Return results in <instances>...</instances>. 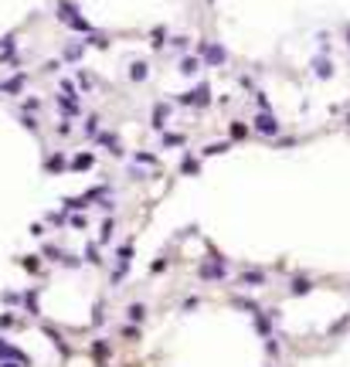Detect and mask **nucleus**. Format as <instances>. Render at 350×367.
Segmentation results:
<instances>
[{"label": "nucleus", "instance_id": "f257e3e1", "mask_svg": "<svg viewBox=\"0 0 350 367\" xmlns=\"http://www.w3.org/2000/svg\"><path fill=\"white\" fill-rule=\"evenodd\" d=\"M58 17L65 27H72V31H78V34H92V24L78 14V7L72 3V0H58Z\"/></svg>", "mask_w": 350, "mask_h": 367}, {"label": "nucleus", "instance_id": "f03ea898", "mask_svg": "<svg viewBox=\"0 0 350 367\" xmlns=\"http://www.w3.org/2000/svg\"><path fill=\"white\" fill-rule=\"evenodd\" d=\"M197 55H201L204 65H211V68H218V65L228 61V51H225L221 44H211V41H201V44H197Z\"/></svg>", "mask_w": 350, "mask_h": 367}, {"label": "nucleus", "instance_id": "7ed1b4c3", "mask_svg": "<svg viewBox=\"0 0 350 367\" xmlns=\"http://www.w3.org/2000/svg\"><path fill=\"white\" fill-rule=\"evenodd\" d=\"M252 129L258 136H265V139H275V136L282 133V126H279V119L272 116V113H258L255 116V122H252Z\"/></svg>", "mask_w": 350, "mask_h": 367}, {"label": "nucleus", "instance_id": "20e7f679", "mask_svg": "<svg viewBox=\"0 0 350 367\" xmlns=\"http://www.w3.org/2000/svg\"><path fill=\"white\" fill-rule=\"evenodd\" d=\"M177 102H180V106H194V109H201V106L211 102V92H208V85H197V89H191V92L177 96Z\"/></svg>", "mask_w": 350, "mask_h": 367}, {"label": "nucleus", "instance_id": "39448f33", "mask_svg": "<svg viewBox=\"0 0 350 367\" xmlns=\"http://www.w3.org/2000/svg\"><path fill=\"white\" fill-rule=\"evenodd\" d=\"M58 113L65 119H78L82 116V96H58Z\"/></svg>", "mask_w": 350, "mask_h": 367}, {"label": "nucleus", "instance_id": "423d86ee", "mask_svg": "<svg viewBox=\"0 0 350 367\" xmlns=\"http://www.w3.org/2000/svg\"><path fill=\"white\" fill-rule=\"evenodd\" d=\"M197 275H201V279H211V282H218V279H225V275H228V265H225V258H214V262H204Z\"/></svg>", "mask_w": 350, "mask_h": 367}, {"label": "nucleus", "instance_id": "0eeeda50", "mask_svg": "<svg viewBox=\"0 0 350 367\" xmlns=\"http://www.w3.org/2000/svg\"><path fill=\"white\" fill-rule=\"evenodd\" d=\"M24 89H27V75H24V72H17V75H10V78L0 82V92H3V96H20Z\"/></svg>", "mask_w": 350, "mask_h": 367}, {"label": "nucleus", "instance_id": "6e6552de", "mask_svg": "<svg viewBox=\"0 0 350 367\" xmlns=\"http://www.w3.org/2000/svg\"><path fill=\"white\" fill-rule=\"evenodd\" d=\"M92 167H96V153H92V150H82V153H75L68 160V170H75V174H85V170H92Z\"/></svg>", "mask_w": 350, "mask_h": 367}, {"label": "nucleus", "instance_id": "1a4fd4ad", "mask_svg": "<svg viewBox=\"0 0 350 367\" xmlns=\"http://www.w3.org/2000/svg\"><path fill=\"white\" fill-rule=\"evenodd\" d=\"M44 170H48V174H65V170H68V156L61 153V150L48 153V160H44Z\"/></svg>", "mask_w": 350, "mask_h": 367}, {"label": "nucleus", "instance_id": "9d476101", "mask_svg": "<svg viewBox=\"0 0 350 367\" xmlns=\"http://www.w3.org/2000/svg\"><path fill=\"white\" fill-rule=\"evenodd\" d=\"M167 119H170V102H156L153 106V133L167 129Z\"/></svg>", "mask_w": 350, "mask_h": 367}, {"label": "nucleus", "instance_id": "9b49d317", "mask_svg": "<svg viewBox=\"0 0 350 367\" xmlns=\"http://www.w3.org/2000/svg\"><path fill=\"white\" fill-rule=\"evenodd\" d=\"M238 282H241V286H265L269 275L262 269H245V272H238Z\"/></svg>", "mask_w": 350, "mask_h": 367}, {"label": "nucleus", "instance_id": "f8f14e48", "mask_svg": "<svg viewBox=\"0 0 350 367\" xmlns=\"http://www.w3.org/2000/svg\"><path fill=\"white\" fill-rule=\"evenodd\" d=\"M289 292H292V296H306V292H313V279L296 272V275L289 279Z\"/></svg>", "mask_w": 350, "mask_h": 367}, {"label": "nucleus", "instance_id": "ddd939ff", "mask_svg": "<svg viewBox=\"0 0 350 367\" xmlns=\"http://www.w3.org/2000/svg\"><path fill=\"white\" fill-rule=\"evenodd\" d=\"M180 174H184V177H197V174H201V156L184 153V160H180Z\"/></svg>", "mask_w": 350, "mask_h": 367}, {"label": "nucleus", "instance_id": "4468645a", "mask_svg": "<svg viewBox=\"0 0 350 367\" xmlns=\"http://www.w3.org/2000/svg\"><path fill=\"white\" fill-rule=\"evenodd\" d=\"M146 78H150V65H146V61H129V82H146Z\"/></svg>", "mask_w": 350, "mask_h": 367}, {"label": "nucleus", "instance_id": "2eb2a0df", "mask_svg": "<svg viewBox=\"0 0 350 367\" xmlns=\"http://www.w3.org/2000/svg\"><path fill=\"white\" fill-rule=\"evenodd\" d=\"M248 136H252V126H245V122H238V119L228 126V139H232V143H241V139H248Z\"/></svg>", "mask_w": 350, "mask_h": 367}, {"label": "nucleus", "instance_id": "dca6fc26", "mask_svg": "<svg viewBox=\"0 0 350 367\" xmlns=\"http://www.w3.org/2000/svg\"><path fill=\"white\" fill-rule=\"evenodd\" d=\"M272 316L275 313H255V330H258V337H272Z\"/></svg>", "mask_w": 350, "mask_h": 367}, {"label": "nucleus", "instance_id": "f3484780", "mask_svg": "<svg viewBox=\"0 0 350 367\" xmlns=\"http://www.w3.org/2000/svg\"><path fill=\"white\" fill-rule=\"evenodd\" d=\"M126 320H129V323H146V306H143V303H129V306H126Z\"/></svg>", "mask_w": 350, "mask_h": 367}, {"label": "nucleus", "instance_id": "a211bd4d", "mask_svg": "<svg viewBox=\"0 0 350 367\" xmlns=\"http://www.w3.org/2000/svg\"><path fill=\"white\" fill-rule=\"evenodd\" d=\"M96 143L102 146V150H109V153H116V156H119V136H116V133H99V136H96Z\"/></svg>", "mask_w": 350, "mask_h": 367}, {"label": "nucleus", "instance_id": "6ab92c4d", "mask_svg": "<svg viewBox=\"0 0 350 367\" xmlns=\"http://www.w3.org/2000/svg\"><path fill=\"white\" fill-rule=\"evenodd\" d=\"M133 160H136V163H143V167H153V170H160V156L150 153V150H139V153H133Z\"/></svg>", "mask_w": 350, "mask_h": 367}, {"label": "nucleus", "instance_id": "aec40b11", "mask_svg": "<svg viewBox=\"0 0 350 367\" xmlns=\"http://www.w3.org/2000/svg\"><path fill=\"white\" fill-rule=\"evenodd\" d=\"M160 143H163V146H187V136L184 133H167V129H163V133H160Z\"/></svg>", "mask_w": 350, "mask_h": 367}, {"label": "nucleus", "instance_id": "412c9836", "mask_svg": "<svg viewBox=\"0 0 350 367\" xmlns=\"http://www.w3.org/2000/svg\"><path fill=\"white\" fill-rule=\"evenodd\" d=\"M313 72H316L320 78H333V65H330V58H327V55H323V58H316V61H313Z\"/></svg>", "mask_w": 350, "mask_h": 367}, {"label": "nucleus", "instance_id": "4be33fe9", "mask_svg": "<svg viewBox=\"0 0 350 367\" xmlns=\"http://www.w3.org/2000/svg\"><path fill=\"white\" fill-rule=\"evenodd\" d=\"M133 255H136V245L133 242H122L116 248V262H133Z\"/></svg>", "mask_w": 350, "mask_h": 367}, {"label": "nucleus", "instance_id": "5701e85b", "mask_svg": "<svg viewBox=\"0 0 350 367\" xmlns=\"http://www.w3.org/2000/svg\"><path fill=\"white\" fill-rule=\"evenodd\" d=\"M20 265H24V272H31V275H41V255H24Z\"/></svg>", "mask_w": 350, "mask_h": 367}, {"label": "nucleus", "instance_id": "b1692460", "mask_svg": "<svg viewBox=\"0 0 350 367\" xmlns=\"http://www.w3.org/2000/svg\"><path fill=\"white\" fill-rule=\"evenodd\" d=\"M41 258H48V262H61V248H58V245H51V242H44V245H41Z\"/></svg>", "mask_w": 350, "mask_h": 367}, {"label": "nucleus", "instance_id": "393cba45", "mask_svg": "<svg viewBox=\"0 0 350 367\" xmlns=\"http://www.w3.org/2000/svg\"><path fill=\"white\" fill-rule=\"evenodd\" d=\"M82 55H85L82 44H68V48L61 51V61H82Z\"/></svg>", "mask_w": 350, "mask_h": 367}, {"label": "nucleus", "instance_id": "a878e982", "mask_svg": "<svg viewBox=\"0 0 350 367\" xmlns=\"http://www.w3.org/2000/svg\"><path fill=\"white\" fill-rule=\"evenodd\" d=\"M85 262H89V265H102V255H99V242H89V245H85Z\"/></svg>", "mask_w": 350, "mask_h": 367}, {"label": "nucleus", "instance_id": "bb28decb", "mask_svg": "<svg viewBox=\"0 0 350 367\" xmlns=\"http://www.w3.org/2000/svg\"><path fill=\"white\" fill-rule=\"evenodd\" d=\"M109 354H113L109 340H96V344H92V357H99V361H109Z\"/></svg>", "mask_w": 350, "mask_h": 367}, {"label": "nucleus", "instance_id": "cd10ccee", "mask_svg": "<svg viewBox=\"0 0 350 367\" xmlns=\"http://www.w3.org/2000/svg\"><path fill=\"white\" fill-rule=\"evenodd\" d=\"M113 232H116V225H113V218H106V221H102V228H99V245L113 242Z\"/></svg>", "mask_w": 350, "mask_h": 367}, {"label": "nucleus", "instance_id": "c85d7f7f", "mask_svg": "<svg viewBox=\"0 0 350 367\" xmlns=\"http://www.w3.org/2000/svg\"><path fill=\"white\" fill-rule=\"evenodd\" d=\"M197 68H201L197 58H187V55L180 58V75H197Z\"/></svg>", "mask_w": 350, "mask_h": 367}, {"label": "nucleus", "instance_id": "c756f323", "mask_svg": "<svg viewBox=\"0 0 350 367\" xmlns=\"http://www.w3.org/2000/svg\"><path fill=\"white\" fill-rule=\"evenodd\" d=\"M150 44H153V51H163V44H167V27H156L153 34H150Z\"/></svg>", "mask_w": 350, "mask_h": 367}, {"label": "nucleus", "instance_id": "7c9ffc66", "mask_svg": "<svg viewBox=\"0 0 350 367\" xmlns=\"http://www.w3.org/2000/svg\"><path fill=\"white\" fill-rule=\"evenodd\" d=\"M232 306L234 309H248V313H258V309H255V299H248V296H232Z\"/></svg>", "mask_w": 350, "mask_h": 367}, {"label": "nucleus", "instance_id": "2f4dec72", "mask_svg": "<svg viewBox=\"0 0 350 367\" xmlns=\"http://www.w3.org/2000/svg\"><path fill=\"white\" fill-rule=\"evenodd\" d=\"M126 275H129V262H116V269H113V286H119Z\"/></svg>", "mask_w": 350, "mask_h": 367}, {"label": "nucleus", "instance_id": "473e14b6", "mask_svg": "<svg viewBox=\"0 0 350 367\" xmlns=\"http://www.w3.org/2000/svg\"><path fill=\"white\" fill-rule=\"evenodd\" d=\"M20 113H27V116H31V113H41V99L27 96L24 102H20Z\"/></svg>", "mask_w": 350, "mask_h": 367}, {"label": "nucleus", "instance_id": "72a5a7b5", "mask_svg": "<svg viewBox=\"0 0 350 367\" xmlns=\"http://www.w3.org/2000/svg\"><path fill=\"white\" fill-rule=\"evenodd\" d=\"M17 323H20L17 313H3V316H0V330H14Z\"/></svg>", "mask_w": 350, "mask_h": 367}, {"label": "nucleus", "instance_id": "f704fd0d", "mask_svg": "<svg viewBox=\"0 0 350 367\" xmlns=\"http://www.w3.org/2000/svg\"><path fill=\"white\" fill-rule=\"evenodd\" d=\"M82 133L89 136V139H96V136H99V119L89 116V119H85V129H82Z\"/></svg>", "mask_w": 350, "mask_h": 367}, {"label": "nucleus", "instance_id": "c9c22d12", "mask_svg": "<svg viewBox=\"0 0 350 367\" xmlns=\"http://www.w3.org/2000/svg\"><path fill=\"white\" fill-rule=\"evenodd\" d=\"M58 265H65V269H78V265H82V258H78V255H68V251H61V262Z\"/></svg>", "mask_w": 350, "mask_h": 367}, {"label": "nucleus", "instance_id": "e433bc0d", "mask_svg": "<svg viewBox=\"0 0 350 367\" xmlns=\"http://www.w3.org/2000/svg\"><path fill=\"white\" fill-rule=\"evenodd\" d=\"M48 225H55V228L68 225V214H65V211H51V214H48Z\"/></svg>", "mask_w": 350, "mask_h": 367}, {"label": "nucleus", "instance_id": "4c0bfd02", "mask_svg": "<svg viewBox=\"0 0 350 367\" xmlns=\"http://www.w3.org/2000/svg\"><path fill=\"white\" fill-rule=\"evenodd\" d=\"M163 272H167V258L160 255V258H153V262H150V275H163Z\"/></svg>", "mask_w": 350, "mask_h": 367}, {"label": "nucleus", "instance_id": "58836bf2", "mask_svg": "<svg viewBox=\"0 0 350 367\" xmlns=\"http://www.w3.org/2000/svg\"><path fill=\"white\" fill-rule=\"evenodd\" d=\"M92 323H96V327L106 323V306H102V303H96V309H92Z\"/></svg>", "mask_w": 350, "mask_h": 367}, {"label": "nucleus", "instance_id": "ea45409f", "mask_svg": "<svg viewBox=\"0 0 350 367\" xmlns=\"http://www.w3.org/2000/svg\"><path fill=\"white\" fill-rule=\"evenodd\" d=\"M225 150H228V143H214V146H204L201 156H218V153H225Z\"/></svg>", "mask_w": 350, "mask_h": 367}, {"label": "nucleus", "instance_id": "a19ab883", "mask_svg": "<svg viewBox=\"0 0 350 367\" xmlns=\"http://www.w3.org/2000/svg\"><path fill=\"white\" fill-rule=\"evenodd\" d=\"M89 38H92V44H96L99 51H106V48H109V38H106V34H96V31H92Z\"/></svg>", "mask_w": 350, "mask_h": 367}, {"label": "nucleus", "instance_id": "79ce46f5", "mask_svg": "<svg viewBox=\"0 0 350 367\" xmlns=\"http://www.w3.org/2000/svg\"><path fill=\"white\" fill-rule=\"evenodd\" d=\"M265 350H269V357H279V354H282L279 340H272V337H265Z\"/></svg>", "mask_w": 350, "mask_h": 367}, {"label": "nucleus", "instance_id": "37998d69", "mask_svg": "<svg viewBox=\"0 0 350 367\" xmlns=\"http://www.w3.org/2000/svg\"><path fill=\"white\" fill-rule=\"evenodd\" d=\"M255 106H258V113H269V109H272L269 99H265V92H255Z\"/></svg>", "mask_w": 350, "mask_h": 367}, {"label": "nucleus", "instance_id": "c03bdc74", "mask_svg": "<svg viewBox=\"0 0 350 367\" xmlns=\"http://www.w3.org/2000/svg\"><path fill=\"white\" fill-rule=\"evenodd\" d=\"M68 225H72V228H85L89 218H85V214H68Z\"/></svg>", "mask_w": 350, "mask_h": 367}, {"label": "nucleus", "instance_id": "a18cd8bd", "mask_svg": "<svg viewBox=\"0 0 350 367\" xmlns=\"http://www.w3.org/2000/svg\"><path fill=\"white\" fill-rule=\"evenodd\" d=\"M3 306H20V292H3Z\"/></svg>", "mask_w": 350, "mask_h": 367}, {"label": "nucleus", "instance_id": "49530a36", "mask_svg": "<svg viewBox=\"0 0 350 367\" xmlns=\"http://www.w3.org/2000/svg\"><path fill=\"white\" fill-rule=\"evenodd\" d=\"M78 82H82V89H92V85H96L92 72H78Z\"/></svg>", "mask_w": 350, "mask_h": 367}, {"label": "nucleus", "instance_id": "de8ad7c7", "mask_svg": "<svg viewBox=\"0 0 350 367\" xmlns=\"http://www.w3.org/2000/svg\"><path fill=\"white\" fill-rule=\"evenodd\" d=\"M122 337H126V340H136V337H139L136 323H126V327H122Z\"/></svg>", "mask_w": 350, "mask_h": 367}, {"label": "nucleus", "instance_id": "09e8293b", "mask_svg": "<svg viewBox=\"0 0 350 367\" xmlns=\"http://www.w3.org/2000/svg\"><path fill=\"white\" fill-rule=\"evenodd\" d=\"M55 133H58L61 139H65V136H72V133H75V129H72V122L65 119V122H61V126H58V129H55Z\"/></svg>", "mask_w": 350, "mask_h": 367}, {"label": "nucleus", "instance_id": "8fccbe9b", "mask_svg": "<svg viewBox=\"0 0 350 367\" xmlns=\"http://www.w3.org/2000/svg\"><path fill=\"white\" fill-rule=\"evenodd\" d=\"M187 44H191V38H174L170 41V48H177V51H187Z\"/></svg>", "mask_w": 350, "mask_h": 367}, {"label": "nucleus", "instance_id": "3c124183", "mask_svg": "<svg viewBox=\"0 0 350 367\" xmlns=\"http://www.w3.org/2000/svg\"><path fill=\"white\" fill-rule=\"evenodd\" d=\"M61 92H65V96H78L75 82H68V78H65V82H61Z\"/></svg>", "mask_w": 350, "mask_h": 367}, {"label": "nucleus", "instance_id": "603ef678", "mask_svg": "<svg viewBox=\"0 0 350 367\" xmlns=\"http://www.w3.org/2000/svg\"><path fill=\"white\" fill-rule=\"evenodd\" d=\"M0 367H20V364H14V361H0Z\"/></svg>", "mask_w": 350, "mask_h": 367}, {"label": "nucleus", "instance_id": "864d4df0", "mask_svg": "<svg viewBox=\"0 0 350 367\" xmlns=\"http://www.w3.org/2000/svg\"><path fill=\"white\" fill-rule=\"evenodd\" d=\"M344 34H347V44H350V24H347V31H344Z\"/></svg>", "mask_w": 350, "mask_h": 367}, {"label": "nucleus", "instance_id": "5fc2aeb1", "mask_svg": "<svg viewBox=\"0 0 350 367\" xmlns=\"http://www.w3.org/2000/svg\"><path fill=\"white\" fill-rule=\"evenodd\" d=\"M347 129H350V113H347Z\"/></svg>", "mask_w": 350, "mask_h": 367}]
</instances>
